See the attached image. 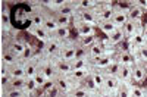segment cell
<instances>
[{"instance_id": "obj_19", "label": "cell", "mask_w": 147, "mask_h": 97, "mask_svg": "<svg viewBox=\"0 0 147 97\" xmlns=\"http://www.w3.org/2000/svg\"><path fill=\"white\" fill-rule=\"evenodd\" d=\"M47 10V9H46ZM43 28L50 34V37L55 34V31L59 28L57 27V24H56V21H55V18H53V13L52 12H46V16H44V22H43Z\"/></svg>"}, {"instance_id": "obj_29", "label": "cell", "mask_w": 147, "mask_h": 97, "mask_svg": "<svg viewBox=\"0 0 147 97\" xmlns=\"http://www.w3.org/2000/svg\"><path fill=\"white\" fill-rule=\"evenodd\" d=\"M100 37L97 35V37H82V38H75V43L84 49H88L90 46H93L97 40H99Z\"/></svg>"}, {"instance_id": "obj_24", "label": "cell", "mask_w": 147, "mask_h": 97, "mask_svg": "<svg viewBox=\"0 0 147 97\" xmlns=\"http://www.w3.org/2000/svg\"><path fill=\"white\" fill-rule=\"evenodd\" d=\"M52 37L56 38V40L60 41V43H65V41H68V40H72V37H71V28L59 27V28L55 31V34L52 35Z\"/></svg>"}, {"instance_id": "obj_6", "label": "cell", "mask_w": 147, "mask_h": 97, "mask_svg": "<svg viewBox=\"0 0 147 97\" xmlns=\"http://www.w3.org/2000/svg\"><path fill=\"white\" fill-rule=\"evenodd\" d=\"M57 57L65 60V62H72V60L75 59V38L62 43Z\"/></svg>"}, {"instance_id": "obj_8", "label": "cell", "mask_w": 147, "mask_h": 97, "mask_svg": "<svg viewBox=\"0 0 147 97\" xmlns=\"http://www.w3.org/2000/svg\"><path fill=\"white\" fill-rule=\"evenodd\" d=\"M40 57H41V52H38L34 57L28 59L27 62H22L24 63V72H25V78H32L37 74L38 65H40Z\"/></svg>"}, {"instance_id": "obj_5", "label": "cell", "mask_w": 147, "mask_h": 97, "mask_svg": "<svg viewBox=\"0 0 147 97\" xmlns=\"http://www.w3.org/2000/svg\"><path fill=\"white\" fill-rule=\"evenodd\" d=\"M2 68V77L6 78H25V72H24V63L15 62L9 66H0Z\"/></svg>"}, {"instance_id": "obj_36", "label": "cell", "mask_w": 147, "mask_h": 97, "mask_svg": "<svg viewBox=\"0 0 147 97\" xmlns=\"http://www.w3.org/2000/svg\"><path fill=\"white\" fill-rule=\"evenodd\" d=\"M75 59H88V49H84L75 43Z\"/></svg>"}, {"instance_id": "obj_11", "label": "cell", "mask_w": 147, "mask_h": 97, "mask_svg": "<svg viewBox=\"0 0 147 97\" xmlns=\"http://www.w3.org/2000/svg\"><path fill=\"white\" fill-rule=\"evenodd\" d=\"M38 71L41 72V74H44V77L49 79V81H52L56 75V72H55V68H53V63H52V59H49V57H44L41 55L40 57V65H38Z\"/></svg>"}, {"instance_id": "obj_7", "label": "cell", "mask_w": 147, "mask_h": 97, "mask_svg": "<svg viewBox=\"0 0 147 97\" xmlns=\"http://www.w3.org/2000/svg\"><path fill=\"white\" fill-rule=\"evenodd\" d=\"M72 19L82 22V24H87V25H91V27H97V24H99L96 10H77L75 16Z\"/></svg>"}, {"instance_id": "obj_13", "label": "cell", "mask_w": 147, "mask_h": 97, "mask_svg": "<svg viewBox=\"0 0 147 97\" xmlns=\"http://www.w3.org/2000/svg\"><path fill=\"white\" fill-rule=\"evenodd\" d=\"M115 60V55H103L100 57H97V59H93V60H88V65L90 68H94V69H100V71H105L110 63H112Z\"/></svg>"}, {"instance_id": "obj_33", "label": "cell", "mask_w": 147, "mask_h": 97, "mask_svg": "<svg viewBox=\"0 0 147 97\" xmlns=\"http://www.w3.org/2000/svg\"><path fill=\"white\" fill-rule=\"evenodd\" d=\"M129 86H131V84H121L119 88L115 93V97H131Z\"/></svg>"}, {"instance_id": "obj_21", "label": "cell", "mask_w": 147, "mask_h": 97, "mask_svg": "<svg viewBox=\"0 0 147 97\" xmlns=\"http://www.w3.org/2000/svg\"><path fill=\"white\" fill-rule=\"evenodd\" d=\"M146 13H147V10L143 9L141 6L136 5V3H134V0H132V7L128 12V18L132 19V21H143L144 16H146Z\"/></svg>"}, {"instance_id": "obj_3", "label": "cell", "mask_w": 147, "mask_h": 97, "mask_svg": "<svg viewBox=\"0 0 147 97\" xmlns=\"http://www.w3.org/2000/svg\"><path fill=\"white\" fill-rule=\"evenodd\" d=\"M72 27L75 30V34H77V38H82V37H97V28L96 27H91V25H87V24H82V22H78L75 19H72Z\"/></svg>"}, {"instance_id": "obj_27", "label": "cell", "mask_w": 147, "mask_h": 97, "mask_svg": "<svg viewBox=\"0 0 147 97\" xmlns=\"http://www.w3.org/2000/svg\"><path fill=\"white\" fill-rule=\"evenodd\" d=\"M53 18L57 24V27H65V28H72V18L59 15V13H53Z\"/></svg>"}, {"instance_id": "obj_41", "label": "cell", "mask_w": 147, "mask_h": 97, "mask_svg": "<svg viewBox=\"0 0 147 97\" xmlns=\"http://www.w3.org/2000/svg\"><path fill=\"white\" fill-rule=\"evenodd\" d=\"M144 97H147V86H144Z\"/></svg>"}, {"instance_id": "obj_22", "label": "cell", "mask_w": 147, "mask_h": 97, "mask_svg": "<svg viewBox=\"0 0 147 97\" xmlns=\"http://www.w3.org/2000/svg\"><path fill=\"white\" fill-rule=\"evenodd\" d=\"M90 75V66L88 68H84V69H78V71H72L69 74V78L77 84V86H80V84L87 78Z\"/></svg>"}, {"instance_id": "obj_34", "label": "cell", "mask_w": 147, "mask_h": 97, "mask_svg": "<svg viewBox=\"0 0 147 97\" xmlns=\"http://www.w3.org/2000/svg\"><path fill=\"white\" fill-rule=\"evenodd\" d=\"M131 97H144V86H138V84H131L129 86Z\"/></svg>"}, {"instance_id": "obj_31", "label": "cell", "mask_w": 147, "mask_h": 97, "mask_svg": "<svg viewBox=\"0 0 147 97\" xmlns=\"http://www.w3.org/2000/svg\"><path fill=\"white\" fill-rule=\"evenodd\" d=\"M32 79H34V82L37 84V87H38V90H40V91L43 90V87H44L46 84L49 82V79L44 77V74H41L40 71H37V74L32 77Z\"/></svg>"}, {"instance_id": "obj_35", "label": "cell", "mask_w": 147, "mask_h": 97, "mask_svg": "<svg viewBox=\"0 0 147 97\" xmlns=\"http://www.w3.org/2000/svg\"><path fill=\"white\" fill-rule=\"evenodd\" d=\"M136 60H137V62H140V63L147 60V44L143 46V47H140L138 50L136 52Z\"/></svg>"}, {"instance_id": "obj_26", "label": "cell", "mask_w": 147, "mask_h": 97, "mask_svg": "<svg viewBox=\"0 0 147 97\" xmlns=\"http://www.w3.org/2000/svg\"><path fill=\"white\" fill-rule=\"evenodd\" d=\"M128 13H125V12H122V10H118L113 7V16H112V22L115 24V25L118 28H122V25L128 21Z\"/></svg>"}, {"instance_id": "obj_16", "label": "cell", "mask_w": 147, "mask_h": 97, "mask_svg": "<svg viewBox=\"0 0 147 97\" xmlns=\"http://www.w3.org/2000/svg\"><path fill=\"white\" fill-rule=\"evenodd\" d=\"M106 41H107V44H109V46H112V47L118 49V47H121L124 43H127V38H125L124 32H122V30H121V28H118L113 34H110L109 37L106 38Z\"/></svg>"}, {"instance_id": "obj_14", "label": "cell", "mask_w": 147, "mask_h": 97, "mask_svg": "<svg viewBox=\"0 0 147 97\" xmlns=\"http://www.w3.org/2000/svg\"><path fill=\"white\" fill-rule=\"evenodd\" d=\"M52 63H53L55 72L57 75H69L72 72L71 62H65V60L59 59V57H55V59H52Z\"/></svg>"}, {"instance_id": "obj_32", "label": "cell", "mask_w": 147, "mask_h": 97, "mask_svg": "<svg viewBox=\"0 0 147 97\" xmlns=\"http://www.w3.org/2000/svg\"><path fill=\"white\" fill-rule=\"evenodd\" d=\"M72 71H78V69H84V68H88V59H74L71 62Z\"/></svg>"}, {"instance_id": "obj_39", "label": "cell", "mask_w": 147, "mask_h": 97, "mask_svg": "<svg viewBox=\"0 0 147 97\" xmlns=\"http://www.w3.org/2000/svg\"><path fill=\"white\" fill-rule=\"evenodd\" d=\"M141 66L146 69V72H147V60H146V62H141Z\"/></svg>"}, {"instance_id": "obj_12", "label": "cell", "mask_w": 147, "mask_h": 97, "mask_svg": "<svg viewBox=\"0 0 147 97\" xmlns=\"http://www.w3.org/2000/svg\"><path fill=\"white\" fill-rule=\"evenodd\" d=\"M122 32H124L125 38H131L136 32L141 31L143 30V21H132V19H128L124 25H122Z\"/></svg>"}, {"instance_id": "obj_25", "label": "cell", "mask_w": 147, "mask_h": 97, "mask_svg": "<svg viewBox=\"0 0 147 97\" xmlns=\"http://www.w3.org/2000/svg\"><path fill=\"white\" fill-rule=\"evenodd\" d=\"M121 84H132V77H131V66H121L119 74L116 75Z\"/></svg>"}, {"instance_id": "obj_10", "label": "cell", "mask_w": 147, "mask_h": 97, "mask_svg": "<svg viewBox=\"0 0 147 97\" xmlns=\"http://www.w3.org/2000/svg\"><path fill=\"white\" fill-rule=\"evenodd\" d=\"M115 60H118L122 66H132L137 62L136 57L127 50V47H118V50L115 53Z\"/></svg>"}, {"instance_id": "obj_42", "label": "cell", "mask_w": 147, "mask_h": 97, "mask_svg": "<svg viewBox=\"0 0 147 97\" xmlns=\"http://www.w3.org/2000/svg\"><path fill=\"white\" fill-rule=\"evenodd\" d=\"M0 97H2V91H0Z\"/></svg>"}, {"instance_id": "obj_1", "label": "cell", "mask_w": 147, "mask_h": 97, "mask_svg": "<svg viewBox=\"0 0 147 97\" xmlns=\"http://www.w3.org/2000/svg\"><path fill=\"white\" fill-rule=\"evenodd\" d=\"M52 82L55 84V87L59 90V93L62 96H69V93L77 87V84L74 82L69 75H55V78L52 79Z\"/></svg>"}, {"instance_id": "obj_4", "label": "cell", "mask_w": 147, "mask_h": 97, "mask_svg": "<svg viewBox=\"0 0 147 97\" xmlns=\"http://www.w3.org/2000/svg\"><path fill=\"white\" fill-rule=\"evenodd\" d=\"M60 46H62V43L57 41L56 38L50 37V40H47L43 47H41V55L44 57H49V59H55L59 56V52H60Z\"/></svg>"}, {"instance_id": "obj_23", "label": "cell", "mask_w": 147, "mask_h": 97, "mask_svg": "<svg viewBox=\"0 0 147 97\" xmlns=\"http://www.w3.org/2000/svg\"><path fill=\"white\" fill-rule=\"evenodd\" d=\"M119 86H121V82H119V79H118L116 77H113V75H106V74H105V84H103V88H106V90H109V91H112V93L115 94L116 90L119 88Z\"/></svg>"}, {"instance_id": "obj_9", "label": "cell", "mask_w": 147, "mask_h": 97, "mask_svg": "<svg viewBox=\"0 0 147 97\" xmlns=\"http://www.w3.org/2000/svg\"><path fill=\"white\" fill-rule=\"evenodd\" d=\"M131 77H132V84H138V86H144L147 81V72L141 66L140 62H136L131 66Z\"/></svg>"}, {"instance_id": "obj_28", "label": "cell", "mask_w": 147, "mask_h": 97, "mask_svg": "<svg viewBox=\"0 0 147 97\" xmlns=\"http://www.w3.org/2000/svg\"><path fill=\"white\" fill-rule=\"evenodd\" d=\"M93 94L85 88V87H82V86H77L75 88H74L71 93H69V96H66V97H91Z\"/></svg>"}, {"instance_id": "obj_38", "label": "cell", "mask_w": 147, "mask_h": 97, "mask_svg": "<svg viewBox=\"0 0 147 97\" xmlns=\"http://www.w3.org/2000/svg\"><path fill=\"white\" fill-rule=\"evenodd\" d=\"M143 37L146 38V43H147V21L143 22Z\"/></svg>"}, {"instance_id": "obj_37", "label": "cell", "mask_w": 147, "mask_h": 97, "mask_svg": "<svg viewBox=\"0 0 147 97\" xmlns=\"http://www.w3.org/2000/svg\"><path fill=\"white\" fill-rule=\"evenodd\" d=\"M93 96H94V97H115V94H113L112 91H109V90H106V88L97 90Z\"/></svg>"}, {"instance_id": "obj_18", "label": "cell", "mask_w": 147, "mask_h": 97, "mask_svg": "<svg viewBox=\"0 0 147 97\" xmlns=\"http://www.w3.org/2000/svg\"><path fill=\"white\" fill-rule=\"evenodd\" d=\"M90 79L94 84L96 90H100L103 88V84H105V72L100 69H94L90 68Z\"/></svg>"}, {"instance_id": "obj_44", "label": "cell", "mask_w": 147, "mask_h": 97, "mask_svg": "<svg viewBox=\"0 0 147 97\" xmlns=\"http://www.w3.org/2000/svg\"><path fill=\"white\" fill-rule=\"evenodd\" d=\"M91 97H94V96H91Z\"/></svg>"}, {"instance_id": "obj_43", "label": "cell", "mask_w": 147, "mask_h": 97, "mask_svg": "<svg viewBox=\"0 0 147 97\" xmlns=\"http://www.w3.org/2000/svg\"><path fill=\"white\" fill-rule=\"evenodd\" d=\"M60 97H66V96H60Z\"/></svg>"}, {"instance_id": "obj_30", "label": "cell", "mask_w": 147, "mask_h": 97, "mask_svg": "<svg viewBox=\"0 0 147 97\" xmlns=\"http://www.w3.org/2000/svg\"><path fill=\"white\" fill-rule=\"evenodd\" d=\"M121 66H122V65L118 62V60H113V62L110 63V65H109V66H107V68L103 71V72H105L106 75H113V77H116V75L119 74V69H121Z\"/></svg>"}, {"instance_id": "obj_20", "label": "cell", "mask_w": 147, "mask_h": 97, "mask_svg": "<svg viewBox=\"0 0 147 97\" xmlns=\"http://www.w3.org/2000/svg\"><path fill=\"white\" fill-rule=\"evenodd\" d=\"M96 28H97V31H100V32L103 34V37H105V38H107L110 34H113V32L118 30V27L115 25L112 21H103V22H99Z\"/></svg>"}, {"instance_id": "obj_17", "label": "cell", "mask_w": 147, "mask_h": 97, "mask_svg": "<svg viewBox=\"0 0 147 97\" xmlns=\"http://www.w3.org/2000/svg\"><path fill=\"white\" fill-rule=\"evenodd\" d=\"M56 13L63 15V16H68V18H74V16H75V13H77L75 2H74V0H65L63 5L57 9Z\"/></svg>"}, {"instance_id": "obj_2", "label": "cell", "mask_w": 147, "mask_h": 97, "mask_svg": "<svg viewBox=\"0 0 147 97\" xmlns=\"http://www.w3.org/2000/svg\"><path fill=\"white\" fill-rule=\"evenodd\" d=\"M96 15H97V19L99 22H103V21H112V16H113V2H110V0H100L99 6L96 9Z\"/></svg>"}, {"instance_id": "obj_15", "label": "cell", "mask_w": 147, "mask_h": 97, "mask_svg": "<svg viewBox=\"0 0 147 97\" xmlns=\"http://www.w3.org/2000/svg\"><path fill=\"white\" fill-rule=\"evenodd\" d=\"M28 34L31 35V37H34L37 41H40V43H46L47 40H50V34H49L43 27H30L28 30Z\"/></svg>"}, {"instance_id": "obj_40", "label": "cell", "mask_w": 147, "mask_h": 97, "mask_svg": "<svg viewBox=\"0 0 147 97\" xmlns=\"http://www.w3.org/2000/svg\"><path fill=\"white\" fill-rule=\"evenodd\" d=\"M35 97H47V96H46L44 93H41V91H40V93H38V94H37Z\"/></svg>"}]
</instances>
